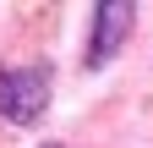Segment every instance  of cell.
<instances>
[{
  "label": "cell",
  "instance_id": "6da1fadb",
  "mask_svg": "<svg viewBox=\"0 0 153 148\" xmlns=\"http://www.w3.org/2000/svg\"><path fill=\"white\" fill-rule=\"evenodd\" d=\"M55 93V61H27V66H6L0 61V121L11 126H38Z\"/></svg>",
  "mask_w": 153,
  "mask_h": 148
},
{
  "label": "cell",
  "instance_id": "7a4b0ae2",
  "mask_svg": "<svg viewBox=\"0 0 153 148\" xmlns=\"http://www.w3.org/2000/svg\"><path fill=\"white\" fill-rule=\"evenodd\" d=\"M131 28H137V6L131 0H104V6H93V33H88V71H104L120 44L131 39Z\"/></svg>",
  "mask_w": 153,
  "mask_h": 148
},
{
  "label": "cell",
  "instance_id": "3957f363",
  "mask_svg": "<svg viewBox=\"0 0 153 148\" xmlns=\"http://www.w3.org/2000/svg\"><path fill=\"white\" fill-rule=\"evenodd\" d=\"M44 148H60V143H44Z\"/></svg>",
  "mask_w": 153,
  "mask_h": 148
}]
</instances>
